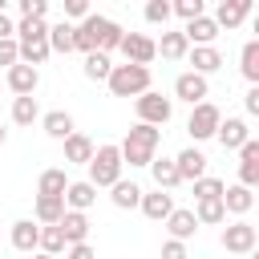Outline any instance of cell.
<instances>
[{"label":"cell","instance_id":"obj_1","mask_svg":"<svg viewBox=\"0 0 259 259\" xmlns=\"http://www.w3.org/2000/svg\"><path fill=\"white\" fill-rule=\"evenodd\" d=\"M121 36H125L121 24L109 20V16H97V12H89L81 24H73V49L85 53V57H89V53H105V57H109V53L121 45Z\"/></svg>","mask_w":259,"mask_h":259},{"label":"cell","instance_id":"obj_2","mask_svg":"<svg viewBox=\"0 0 259 259\" xmlns=\"http://www.w3.org/2000/svg\"><path fill=\"white\" fill-rule=\"evenodd\" d=\"M158 142H162V130H154V125H142V121H138V125L121 138L117 154H121V162H130V166H150V162H154Z\"/></svg>","mask_w":259,"mask_h":259},{"label":"cell","instance_id":"obj_3","mask_svg":"<svg viewBox=\"0 0 259 259\" xmlns=\"http://www.w3.org/2000/svg\"><path fill=\"white\" fill-rule=\"evenodd\" d=\"M105 85H109L113 97H142L150 89V69H142V65H113Z\"/></svg>","mask_w":259,"mask_h":259},{"label":"cell","instance_id":"obj_4","mask_svg":"<svg viewBox=\"0 0 259 259\" xmlns=\"http://www.w3.org/2000/svg\"><path fill=\"white\" fill-rule=\"evenodd\" d=\"M121 166H125V162H121L117 146H109V142H105V146H97V150H93V158H89V178H85V182H89V186H97V190H101V186H113V182L121 178Z\"/></svg>","mask_w":259,"mask_h":259},{"label":"cell","instance_id":"obj_5","mask_svg":"<svg viewBox=\"0 0 259 259\" xmlns=\"http://www.w3.org/2000/svg\"><path fill=\"white\" fill-rule=\"evenodd\" d=\"M134 109H138V121L142 125H154V130L174 117V101L162 97V93H154V89H146L142 97H134Z\"/></svg>","mask_w":259,"mask_h":259},{"label":"cell","instance_id":"obj_6","mask_svg":"<svg viewBox=\"0 0 259 259\" xmlns=\"http://www.w3.org/2000/svg\"><path fill=\"white\" fill-rule=\"evenodd\" d=\"M219 121H223V113H219V105H214V101H198V105L190 109V121H186V134H190L194 142H206V138H214V130H219Z\"/></svg>","mask_w":259,"mask_h":259},{"label":"cell","instance_id":"obj_7","mask_svg":"<svg viewBox=\"0 0 259 259\" xmlns=\"http://www.w3.org/2000/svg\"><path fill=\"white\" fill-rule=\"evenodd\" d=\"M117 49H121L125 65H142V69H150V61L158 57V49H154V40H150L146 32H125Z\"/></svg>","mask_w":259,"mask_h":259},{"label":"cell","instance_id":"obj_8","mask_svg":"<svg viewBox=\"0 0 259 259\" xmlns=\"http://www.w3.org/2000/svg\"><path fill=\"white\" fill-rule=\"evenodd\" d=\"M255 227L247 223V219H239V223H231V227H223V251H231V255H251L255 251Z\"/></svg>","mask_w":259,"mask_h":259},{"label":"cell","instance_id":"obj_9","mask_svg":"<svg viewBox=\"0 0 259 259\" xmlns=\"http://www.w3.org/2000/svg\"><path fill=\"white\" fill-rule=\"evenodd\" d=\"M206 93H210L206 77H198V73H178V77H174V97H182L190 109H194L198 101H206Z\"/></svg>","mask_w":259,"mask_h":259},{"label":"cell","instance_id":"obj_10","mask_svg":"<svg viewBox=\"0 0 259 259\" xmlns=\"http://www.w3.org/2000/svg\"><path fill=\"white\" fill-rule=\"evenodd\" d=\"M259 182V142L255 138H247L243 146H239V186H255Z\"/></svg>","mask_w":259,"mask_h":259},{"label":"cell","instance_id":"obj_11","mask_svg":"<svg viewBox=\"0 0 259 259\" xmlns=\"http://www.w3.org/2000/svg\"><path fill=\"white\" fill-rule=\"evenodd\" d=\"M174 170H178V178H182V182H198V178L206 174V154H202V150H194V146H186V150L174 158Z\"/></svg>","mask_w":259,"mask_h":259},{"label":"cell","instance_id":"obj_12","mask_svg":"<svg viewBox=\"0 0 259 259\" xmlns=\"http://www.w3.org/2000/svg\"><path fill=\"white\" fill-rule=\"evenodd\" d=\"M247 12H251V0H223L210 20H214V28H239L247 20Z\"/></svg>","mask_w":259,"mask_h":259},{"label":"cell","instance_id":"obj_13","mask_svg":"<svg viewBox=\"0 0 259 259\" xmlns=\"http://www.w3.org/2000/svg\"><path fill=\"white\" fill-rule=\"evenodd\" d=\"M36 85H40V73H36L32 65H20V61H16V65L8 69V89H12L16 97H32Z\"/></svg>","mask_w":259,"mask_h":259},{"label":"cell","instance_id":"obj_14","mask_svg":"<svg viewBox=\"0 0 259 259\" xmlns=\"http://www.w3.org/2000/svg\"><path fill=\"white\" fill-rule=\"evenodd\" d=\"M214 138L223 142V150H239V146L251 138V130H247V121H243V117H227V121H219Z\"/></svg>","mask_w":259,"mask_h":259},{"label":"cell","instance_id":"obj_15","mask_svg":"<svg viewBox=\"0 0 259 259\" xmlns=\"http://www.w3.org/2000/svg\"><path fill=\"white\" fill-rule=\"evenodd\" d=\"M93 202H97V186H89V182H69L65 186V210L85 214Z\"/></svg>","mask_w":259,"mask_h":259},{"label":"cell","instance_id":"obj_16","mask_svg":"<svg viewBox=\"0 0 259 259\" xmlns=\"http://www.w3.org/2000/svg\"><path fill=\"white\" fill-rule=\"evenodd\" d=\"M142 214L146 219H154V223H166L170 219V210H174V198L166 194V190H150V194H142Z\"/></svg>","mask_w":259,"mask_h":259},{"label":"cell","instance_id":"obj_17","mask_svg":"<svg viewBox=\"0 0 259 259\" xmlns=\"http://www.w3.org/2000/svg\"><path fill=\"white\" fill-rule=\"evenodd\" d=\"M251 206H255V194H251L247 186H239V182H235V186H223V210H227V214H239V219H243Z\"/></svg>","mask_w":259,"mask_h":259},{"label":"cell","instance_id":"obj_18","mask_svg":"<svg viewBox=\"0 0 259 259\" xmlns=\"http://www.w3.org/2000/svg\"><path fill=\"white\" fill-rule=\"evenodd\" d=\"M57 227H61V235H65V247H73V243H85V239H89V219H85V214H77V210H65Z\"/></svg>","mask_w":259,"mask_h":259},{"label":"cell","instance_id":"obj_19","mask_svg":"<svg viewBox=\"0 0 259 259\" xmlns=\"http://www.w3.org/2000/svg\"><path fill=\"white\" fill-rule=\"evenodd\" d=\"M166 231H170V239H178V243L194 239V235H198V219H194V210H170Z\"/></svg>","mask_w":259,"mask_h":259},{"label":"cell","instance_id":"obj_20","mask_svg":"<svg viewBox=\"0 0 259 259\" xmlns=\"http://www.w3.org/2000/svg\"><path fill=\"white\" fill-rule=\"evenodd\" d=\"M36 239H40V227H36L32 219H16V223H12V247H16L20 255H32V251H36Z\"/></svg>","mask_w":259,"mask_h":259},{"label":"cell","instance_id":"obj_21","mask_svg":"<svg viewBox=\"0 0 259 259\" xmlns=\"http://www.w3.org/2000/svg\"><path fill=\"white\" fill-rule=\"evenodd\" d=\"M186 57H190V65H194L190 73H198V77H206V73H214V69L223 65V53H219L214 45H198V49H190Z\"/></svg>","mask_w":259,"mask_h":259},{"label":"cell","instance_id":"obj_22","mask_svg":"<svg viewBox=\"0 0 259 259\" xmlns=\"http://www.w3.org/2000/svg\"><path fill=\"white\" fill-rule=\"evenodd\" d=\"M93 150H97V146H93V142H89L85 134H77V130H73V134L65 138V162H73V166H89Z\"/></svg>","mask_w":259,"mask_h":259},{"label":"cell","instance_id":"obj_23","mask_svg":"<svg viewBox=\"0 0 259 259\" xmlns=\"http://www.w3.org/2000/svg\"><path fill=\"white\" fill-rule=\"evenodd\" d=\"M182 36H186V45H194V49H198V45H210V40L219 36V28H214V20L202 12L198 20H190V24L182 28Z\"/></svg>","mask_w":259,"mask_h":259},{"label":"cell","instance_id":"obj_24","mask_svg":"<svg viewBox=\"0 0 259 259\" xmlns=\"http://www.w3.org/2000/svg\"><path fill=\"white\" fill-rule=\"evenodd\" d=\"M109 190H113V194H109V198H113V206H121V210H134V206L142 202V194H146L138 182H125V178H117Z\"/></svg>","mask_w":259,"mask_h":259},{"label":"cell","instance_id":"obj_25","mask_svg":"<svg viewBox=\"0 0 259 259\" xmlns=\"http://www.w3.org/2000/svg\"><path fill=\"white\" fill-rule=\"evenodd\" d=\"M16 53H20V65H45L49 61V36H40V40H16Z\"/></svg>","mask_w":259,"mask_h":259},{"label":"cell","instance_id":"obj_26","mask_svg":"<svg viewBox=\"0 0 259 259\" xmlns=\"http://www.w3.org/2000/svg\"><path fill=\"white\" fill-rule=\"evenodd\" d=\"M40 125H45V134L57 138V142H65V138L73 134V117H69L65 109H49V113L40 117Z\"/></svg>","mask_w":259,"mask_h":259},{"label":"cell","instance_id":"obj_27","mask_svg":"<svg viewBox=\"0 0 259 259\" xmlns=\"http://www.w3.org/2000/svg\"><path fill=\"white\" fill-rule=\"evenodd\" d=\"M36 223L40 227H57L61 223V214H65V198H45V194H36Z\"/></svg>","mask_w":259,"mask_h":259},{"label":"cell","instance_id":"obj_28","mask_svg":"<svg viewBox=\"0 0 259 259\" xmlns=\"http://www.w3.org/2000/svg\"><path fill=\"white\" fill-rule=\"evenodd\" d=\"M154 49H158L166 61H182V57L190 53V45H186L182 32H162V40H154Z\"/></svg>","mask_w":259,"mask_h":259},{"label":"cell","instance_id":"obj_29","mask_svg":"<svg viewBox=\"0 0 259 259\" xmlns=\"http://www.w3.org/2000/svg\"><path fill=\"white\" fill-rule=\"evenodd\" d=\"M150 170H154L158 190H166V194H170V190L182 182V178H178V170H174V158H154V162H150Z\"/></svg>","mask_w":259,"mask_h":259},{"label":"cell","instance_id":"obj_30","mask_svg":"<svg viewBox=\"0 0 259 259\" xmlns=\"http://www.w3.org/2000/svg\"><path fill=\"white\" fill-rule=\"evenodd\" d=\"M49 53H73V24L61 20V24H49Z\"/></svg>","mask_w":259,"mask_h":259},{"label":"cell","instance_id":"obj_31","mask_svg":"<svg viewBox=\"0 0 259 259\" xmlns=\"http://www.w3.org/2000/svg\"><path fill=\"white\" fill-rule=\"evenodd\" d=\"M239 73H243L251 85H259V40H247V45H243V53H239Z\"/></svg>","mask_w":259,"mask_h":259},{"label":"cell","instance_id":"obj_32","mask_svg":"<svg viewBox=\"0 0 259 259\" xmlns=\"http://www.w3.org/2000/svg\"><path fill=\"white\" fill-rule=\"evenodd\" d=\"M65 186H69L65 170H45L40 182H36V194H45V198H65Z\"/></svg>","mask_w":259,"mask_h":259},{"label":"cell","instance_id":"obj_33","mask_svg":"<svg viewBox=\"0 0 259 259\" xmlns=\"http://www.w3.org/2000/svg\"><path fill=\"white\" fill-rule=\"evenodd\" d=\"M36 117H40L36 97H16V101H12V121H16V125H32Z\"/></svg>","mask_w":259,"mask_h":259},{"label":"cell","instance_id":"obj_34","mask_svg":"<svg viewBox=\"0 0 259 259\" xmlns=\"http://www.w3.org/2000/svg\"><path fill=\"white\" fill-rule=\"evenodd\" d=\"M36 247H40V255H61L65 251V235H61V227H40V239H36Z\"/></svg>","mask_w":259,"mask_h":259},{"label":"cell","instance_id":"obj_35","mask_svg":"<svg viewBox=\"0 0 259 259\" xmlns=\"http://www.w3.org/2000/svg\"><path fill=\"white\" fill-rule=\"evenodd\" d=\"M194 219H198V227H202V223H210V227H214V223H227V210H223V198H210V202H198V206H194Z\"/></svg>","mask_w":259,"mask_h":259},{"label":"cell","instance_id":"obj_36","mask_svg":"<svg viewBox=\"0 0 259 259\" xmlns=\"http://www.w3.org/2000/svg\"><path fill=\"white\" fill-rule=\"evenodd\" d=\"M109 69H113V61H109L105 53H89V57H85V77H89V81H105Z\"/></svg>","mask_w":259,"mask_h":259},{"label":"cell","instance_id":"obj_37","mask_svg":"<svg viewBox=\"0 0 259 259\" xmlns=\"http://www.w3.org/2000/svg\"><path fill=\"white\" fill-rule=\"evenodd\" d=\"M223 186H227L223 178H210V174H202V178L194 182V198H198V202H210V198H223Z\"/></svg>","mask_w":259,"mask_h":259},{"label":"cell","instance_id":"obj_38","mask_svg":"<svg viewBox=\"0 0 259 259\" xmlns=\"http://www.w3.org/2000/svg\"><path fill=\"white\" fill-rule=\"evenodd\" d=\"M40 36H49V24H45V20H24V16H20L16 40H40Z\"/></svg>","mask_w":259,"mask_h":259},{"label":"cell","instance_id":"obj_39","mask_svg":"<svg viewBox=\"0 0 259 259\" xmlns=\"http://www.w3.org/2000/svg\"><path fill=\"white\" fill-rule=\"evenodd\" d=\"M20 16L24 20H45L49 16V0H20Z\"/></svg>","mask_w":259,"mask_h":259},{"label":"cell","instance_id":"obj_40","mask_svg":"<svg viewBox=\"0 0 259 259\" xmlns=\"http://www.w3.org/2000/svg\"><path fill=\"white\" fill-rule=\"evenodd\" d=\"M170 12H178V16L190 24V20L202 16V0H178V4H170Z\"/></svg>","mask_w":259,"mask_h":259},{"label":"cell","instance_id":"obj_41","mask_svg":"<svg viewBox=\"0 0 259 259\" xmlns=\"http://www.w3.org/2000/svg\"><path fill=\"white\" fill-rule=\"evenodd\" d=\"M146 20H150V24H166V20H170V4H166V0H150V4H146Z\"/></svg>","mask_w":259,"mask_h":259},{"label":"cell","instance_id":"obj_42","mask_svg":"<svg viewBox=\"0 0 259 259\" xmlns=\"http://www.w3.org/2000/svg\"><path fill=\"white\" fill-rule=\"evenodd\" d=\"M16 61H20V53H16V40H0V65H8V69H12Z\"/></svg>","mask_w":259,"mask_h":259},{"label":"cell","instance_id":"obj_43","mask_svg":"<svg viewBox=\"0 0 259 259\" xmlns=\"http://www.w3.org/2000/svg\"><path fill=\"white\" fill-rule=\"evenodd\" d=\"M162 259H186V243L166 239V243H162Z\"/></svg>","mask_w":259,"mask_h":259},{"label":"cell","instance_id":"obj_44","mask_svg":"<svg viewBox=\"0 0 259 259\" xmlns=\"http://www.w3.org/2000/svg\"><path fill=\"white\" fill-rule=\"evenodd\" d=\"M65 259H97V251L89 243H73V247H65Z\"/></svg>","mask_w":259,"mask_h":259},{"label":"cell","instance_id":"obj_45","mask_svg":"<svg viewBox=\"0 0 259 259\" xmlns=\"http://www.w3.org/2000/svg\"><path fill=\"white\" fill-rule=\"evenodd\" d=\"M65 16L85 20V16H89V4H85V0H65Z\"/></svg>","mask_w":259,"mask_h":259},{"label":"cell","instance_id":"obj_46","mask_svg":"<svg viewBox=\"0 0 259 259\" xmlns=\"http://www.w3.org/2000/svg\"><path fill=\"white\" fill-rule=\"evenodd\" d=\"M243 105H247V113H251V117L259 113V85H251V89H247V97H243Z\"/></svg>","mask_w":259,"mask_h":259},{"label":"cell","instance_id":"obj_47","mask_svg":"<svg viewBox=\"0 0 259 259\" xmlns=\"http://www.w3.org/2000/svg\"><path fill=\"white\" fill-rule=\"evenodd\" d=\"M0 40H16V24L8 20V12H0Z\"/></svg>","mask_w":259,"mask_h":259},{"label":"cell","instance_id":"obj_48","mask_svg":"<svg viewBox=\"0 0 259 259\" xmlns=\"http://www.w3.org/2000/svg\"><path fill=\"white\" fill-rule=\"evenodd\" d=\"M28 259H53V255H40V251H32V255H28Z\"/></svg>","mask_w":259,"mask_h":259},{"label":"cell","instance_id":"obj_49","mask_svg":"<svg viewBox=\"0 0 259 259\" xmlns=\"http://www.w3.org/2000/svg\"><path fill=\"white\" fill-rule=\"evenodd\" d=\"M4 138H8V130H4V125H0V146H4Z\"/></svg>","mask_w":259,"mask_h":259}]
</instances>
